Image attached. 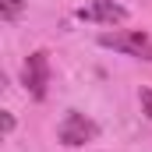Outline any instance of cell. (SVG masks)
Returning a JSON list of instances; mask_svg holds the SVG:
<instances>
[{
    "instance_id": "obj_1",
    "label": "cell",
    "mask_w": 152,
    "mask_h": 152,
    "mask_svg": "<svg viewBox=\"0 0 152 152\" xmlns=\"http://www.w3.org/2000/svg\"><path fill=\"white\" fill-rule=\"evenodd\" d=\"M103 50H117V53H127V57H138V60H149L152 64V36L142 28H127V32H103L99 36Z\"/></svg>"
},
{
    "instance_id": "obj_2",
    "label": "cell",
    "mask_w": 152,
    "mask_h": 152,
    "mask_svg": "<svg viewBox=\"0 0 152 152\" xmlns=\"http://www.w3.org/2000/svg\"><path fill=\"white\" fill-rule=\"evenodd\" d=\"M57 138H60V145L78 149V145H85V142H96V138H99V124H96V120H88L85 113H75V110H71V113L60 120Z\"/></svg>"
},
{
    "instance_id": "obj_3",
    "label": "cell",
    "mask_w": 152,
    "mask_h": 152,
    "mask_svg": "<svg viewBox=\"0 0 152 152\" xmlns=\"http://www.w3.org/2000/svg\"><path fill=\"white\" fill-rule=\"evenodd\" d=\"M21 81L28 88L32 99H46V85H50V53L36 50L25 57V67H21Z\"/></svg>"
},
{
    "instance_id": "obj_4",
    "label": "cell",
    "mask_w": 152,
    "mask_h": 152,
    "mask_svg": "<svg viewBox=\"0 0 152 152\" xmlns=\"http://www.w3.org/2000/svg\"><path fill=\"white\" fill-rule=\"evenodd\" d=\"M78 21H92V25H120L127 21V11L113 0H88L85 7H78Z\"/></svg>"
},
{
    "instance_id": "obj_5",
    "label": "cell",
    "mask_w": 152,
    "mask_h": 152,
    "mask_svg": "<svg viewBox=\"0 0 152 152\" xmlns=\"http://www.w3.org/2000/svg\"><path fill=\"white\" fill-rule=\"evenodd\" d=\"M21 11H25V4H21V0H0V21H4V25L18 21V18H21Z\"/></svg>"
},
{
    "instance_id": "obj_6",
    "label": "cell",
    "mask_w": 152,
    "mask_h": 152,
    "mask_svg": "<svg viewBox=\"0 0 152 152\" xmlns=\"http://www.w3.org/2000/svg\"><path fill=\"white\" fill-rule=\"evenodd\" d=\"M138 103H142V113L152 120V88H142L138 92Z\"/></svg>"
},
{
    "instance_id": "obj_7",
    "label": "cell",
    "mask_w": 152,
    "mask_h": 152,
    "mask_svg": "<svg viewBox=\"0 0 152 152\" xmlns=\"http://www.w3.org/2000/svg\"><path fill=\"white\" fill-rule=\"evenodd\" d=\"M0 124H4V134H11V131H14V113H4Z\"/></svg>"
}]
</instances>
